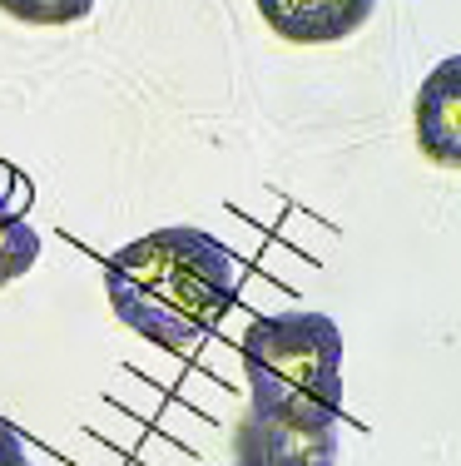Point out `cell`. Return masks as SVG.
<instances>
[{"mask_svg":"<svg viewBox=\"0 0 461 466\" xmlns=\"http://www.w3.org/2000/svg\"><path fill=\"white\" fill-rule=\"evenodd\" d=\"M244 263L234 248L194 224L154 228L105 263V293L115 318L159 352L189 358L218 332L238 303Z\"/></svg>","mask_w":461,"mask_h":466,"instance_id":"obj_1","label":"cell"},{"mask_svg":"<svg viewBox=\"0 0 461 466\" xmlns=\"http://www.w3.org/2000/svg\"><path fill=\"white\" fill-rule=\"evenodd\" d=\"M248 412L337 421L343 417V328L313 308L263 313L244 342Z\"/></svg>","mask_w":461,"mask_h":466,"instance_id":"obj_2","label":"cell"},{"mask_svg":"<svg viewBox=\"0 0 461 466\" xmlns=\"http://www.w3.org/2000/svg\"><path fill=\"white\" fill-rule=\"evenodd\" d=\"M234 466H337V421L244 412L234 431Z\"/></svg>","mask_w":461,"mask_h":466,"instance_id":"obj_3","label":"cell"},{"mask_svg":"<svg viewBox=\"0 0 461 466\" xmlns=\"http://www.w3.org/2000/svg\"><path fill=\"white\" fill-rule=\"evenodd\" d=\"M416 144L432 164L461 169V55L436 60L416 90Z\"/></svg>","mask_w":461,"mask_h":466,"instance_id":"obj_4","label":"cell"},{"mask_svg":"<svg viewBox=\"0 0 461 466\" xmlns=\"http://www.w3.org/2000/svg\"><path fill=\"white\" fill-rule=\"evenodd\" d=\"M258 15L293 46H327V40L353 35L362 20H372L367 0H263Z\"/></svg>","mask_w":461,"mask_h":466,"instance_id":"obj_5","label":"cell"},{"mask_svg":"<svg viewBox=\"0 0 461 466\" xmlns=\"http://www.w3.org/2000/svg\"><path fill=\"white\" fill-rule=\"evenodd\" d=\"M25 198H30V188L0 194V288L25 279L40 258V233L25 218Z\"/></svg>","mask_w":461,"mask_h":466,"instance_id":"obj_6","label":"cell"},{"mask_svg":"<svg viewBox=\"0 0 461 466\" xmlns=\"http://www.w3.org/2000/svg\"><path fill=\"white\" fill-rule=\"evenodd\" d=\"M0 466H35L25 451V441H20V431L10 427V421H0Z\"/></svg>","mask_w":461,"mask_h":466,"instance_id":"obj_7","label":"cell"}]
</instances>
